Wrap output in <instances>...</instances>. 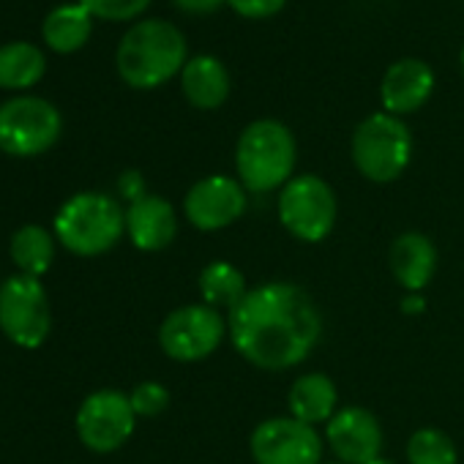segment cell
I'll return each instance as SVG.
<instances>
[{
    "label": "cell",
    "mask_w": 464,
    "mask_h": 464,
    "mask_svg": "<svg viewBox=\"0 0 464 464\" xmlns=\"http://www.w3.org/2000/svg\"><path fill=\"white\" fill-rule=\"evenodd\" d=\"M63 121L55 104L39 96H14L0 104V150L39 156L61 137Z\"/></svg>",
    "instance_id": "cell-7"
},
{
    "label": "cell",
    "mask_w": 464,
    "mask_h": 464,
    "mask_svg": "<svg viewBox=\"0 0 464 464\" xmlns=\"http://www.w3.org/2000/svg\"><path fill=\"white\" fill-rule=\"evenodd\" d=\"M131 407L137 418H156L169 407V391L161 382H140L131 393Z\"/></svg>",
    "instance_id": "cell-25"
},
{
    "label": "cell",
    "mask_w": 464,
    "mask_h": 464,
    "mask_svg": "<svg viewBox=\"0 0 464 464\" xmlns=\"http://www.w3.org/2000/svg\"><path fill=\"white\" fill-rule=\"evenodd\" d=\"M12 257L25 276H42L50 271L55 257V238L39 224H28L14 232L12 238Z\"/></svg>",
    "instance_id": "cell-22"
},
{
    "label": "cell",
    "mask_w": 464,
    "mask_h": 464,
    "mask_svg": "<svg viewBox=\"0 0 464 464\" xmlns=\"http://www.w3.org/2000/svg\"><path fill=\"white\" fill-rule=\"evenodd\" d=\"M118 191H121L129 202H134V199H140V197L148 194V191H145V180H142V175H140L137 169H126V172L118 178Z\"/></svg>",
    "instance_id": "cell-28"
},
{
    "label": "cell",
    "mask_w": 464,
    "mask_h": 464,
    "mask_svg": "<svg viewBox=\"0 0 464 464\" xmlns=\"http://www.w3.org/2000/svg\"><path fill=\"white\" fill-rule=\"evenodd\" d=\"M126 232V213L110 194L82 191L63 202L55 216L58 241L80 257L110 252Z\"/></svg>",
    "instance_id": "cell-4"
},
{
    "label": "cell",
    "mask_w": 464,
    "mask_h": 464,
    "mask_svg": "<svg viewBox=\"0 0 464 464\" xmlns=\"http://www.w3.org/2000/svg\"><path fill=\"white\" fill-rule=\"evenodd\" d=\"M183 99L194 110H218L232 91L227 66L216 55H191L180 72Z\"/></svg>",
    "instance_id": "cell-16"
},
{
    "label": "cell",
    "mask_w": 464,
    "mask_h": 464,
    "mask_svg": "<svg viewBox=\"0 0 464 464\" xmlns=\"http://www.w3.org/2000/svg\"><path fill=\"white\" fill-rule=\"evenodd\" d=\"M423 309H426V301H423L420 293H407V295L401 298V312H404V314H420Z\"/></svg>",
    "instance_id": "cell-29"
},
{
    "label": "cell",
    "mask_w": 464,
    "mask_h": 464,
    "mask_svg": "<svg viewBox=\"0 0 464 464\" xmlns=\"http://www.w3.org/2000/svg\"><path fill=\"white\" fill-rule=\"evenodd\" d=\"M126 232L140 252H161L178 236L175 208L156 194H145L129 202L126 210Z\"/></svg>",
    "instance_id": "cell-15"
},
{
    "label": "cell",
    "mask_w": 464,
    "mask_h": 464,
    "mask_svg": "<svg viewBox=\"0 0 464 464\" xmlns=\"http://www.w3.org/2000/svg\"><path fill=\"white\" fill-rule=\"evenodd\" d=\"M199 295H202V304L213 306V309H227L232 312L244 295L249 293L246 287V276L227 260H216V263H208L202 271H199Z\"/></svg>",
    "instance_id": "cell-20"
},
{
    "label": "cell",
    "mask_w": 464,
    "mask_h": 464,
    "mask_svg": "<svg viewBox=\"0 0 464 464\" xmlns=\"http://www.w3.org/2000/svg\"><path fill=\"white\" fill-rule=\"evenodd\" d=\"M0 328L20 347H39L50 336V298L36 276H12L0 287Z\"/></svg>",
    "instance_id": "cell-9"
},
{
    "label": "cell",
    "mask_w": 464,
    "mask_h": 464,
    "mask_svg": "<svg viewBox=\"0 0 464 464\" xmlns=\"http://www.w3.org/2000/svg\"><path fill=\"white\" fill-rule=\"evenodd\" d=\"M369 464H393L391 459H385V456H377L374 461H369Z\"/></svg>",
    "instance_id": "cell-30"
},
{
    "label": "cell",
    "mask_w": 464,
    "mask_h": 464,
    "mask_svg": "<svg viewBox=\"0 0 464 464\" xmlns=\"http://www.w3.org/2000/svg\"><path fill=\"white\" fill-rule=\"evenodd\" d=\"M336 385L331 382V377L312 372V374H301L287 396L290 404V415L314 426V423H328L336 415Z\"/></svg>",
    "instance_id": "cell-18"
},
{
    "label": "cell",
    "mask_w": 464,
    "mask_h": 464,
    "mask_svg": "<svg viewBox=\"0 0 464 464\" xmlns=\"http://www.w3.org/2000/svg\"><path fill=\"white\" fill-rule=\"evenodd\" d=\"M298 145L287 123L276 118L252 121L236 145V172L246 191L268 194L293 180Z\"/></svg>",
    "instance_id": "cell-3"
},
{
    "label": "cell",
    "mask_w": 464,
    "mask_h": 464,
    "mask_svg": "<svg viewBox=\"0 0 464 464\" xmlns=\"http://www.w3.org/2000/svg\"><path fill=\"white\" fill-rule=\"evenodd\" d=\"M434 72L426 61L418 58H401L391 63L380 80V102L382 112H391L396 118L418 112L434 93Z\"/></svg>",
    "instance_id": "cell-14"
},
{
    "label": "cell",
    "mask_w": 464,
    "mask_h": 464,
    "mask_svg": "<svg viewBox=\"0 0 464 464\" xmlns=\"http://www.w3.org/2000/svg\"><path fill=\"white\" fill-rule=\"evenodd\" d=\"M459 69H461V74H464V47H461V55H459Z\"/></svg>",
    "instance_id": "cell-31"
},
{
    "label": "cell",
    "mask_w": 464,
    "mask_h": 464,
    "mask_svg": "<svg viewBox=\"0 0 464 464\" xmlns=\"http://www.w3.org/2000/svg\"><path fill=\"white\" fill-rule=\"evenodd\" d=\"M252 459L257 464H320L323 440L314 426L298 418H268L263 420L249 440Z\"/></svg>",
    "instance_id": "cell-11"
},
{
    "label": "cell",
    "mask_w": 464,
    "mask_h": 464,
    "mask_svg": "<svg viewBox=\"0 0 464 464\" xmlns=\"http://www.w3.org/2000/svg\"><path fill=\"white\" fill-rule=\"evenodd\" d=\"M224 4L244 20H271L285 12L287 0H224Z\"/></svg>",
    "instance_id": "cell-26"
},
{
    "label": "cell",
    "mask_w": 464,
    "mask_h": 464,
    "mask_svg": "<svg viewBox=\"0 0 464 464\" xmlns=\"http://www.w3.org/2000/svg\"><path fill=\"white\" fill-rule=\"evenodd\" d=\"M229 339L249 363L285 372L304 363L323 336V314L312 295L293 282L249 287L227 317Z\"/></svg>",
    "instance_id": "cell-1"
},
{
    "label": "cell",
    "mask_w": 464,
    "mask_h": 464,
    "mask_svg": "<svg viewBox=\"0 0 464 464\" xmlns=\"http://www.w3.org/2000/svg\"><path fill=\"white\" fill-rule=\"evenodd\" d=\"M93 17L107 20V23H129L145 14L150 0H77Z\"/></svg>",
    "instance_id": "cell-24"
},
{
    "label": "cell",
    "mask_w": 464,
    "mask_h": 464,
    "mask_svg": "<svg viewBox=\"0 0 464 464\" xmlns=\"http://www.w3.org/2000/svg\"><path fill=\"white\" fill-rule=\"evenodd\" d=\"M188 61V44L178 25L148 17L134 23L115 53V69L129 88L153 91L180 77Z\"/></svg>",
    "instance_id": "cell-2"
},
{
    "label": "cell",
    "mask_w": 464,
    "mask_h": 464,
    "mask_svg": "<svg viewBox=\"0 0 464 464\" xmlns=\"http://www.w3.org/2000/svg\"><path fill=\"white\" fill-rule=\"evenodd\" d=\"M325 437L342 464H369L382 456V426L363 407L339 410L328 420Z\"/></svg>",
    "instance_id": "cell-13"
},
{
    "label": "cell",
    "mask_w": 464,
    "mask_h": 464,
    "mask_svg": "<svg viewBox=\"0 0 464 464\" xmlns=\"http://www.w3.org/2000/svg\"><path fill=\"white\" fill-rule=\"evenodd\" d=\"M227 334L229 328L218 309L208 304H188L164 317L159 328V344L167 358L194 363L213 355Z\"/></svg>",
    "instance_id": "cell-8"
},
{
    "label": "cell",
    "mask_w": 464,
    "mask_h": 464,
    "mask_svg": "<svg viewBox=\"0 0 464 464\" xmlns=\"http://www.w3.org/2000/svg\"><path fill=\"white\" fill-rule=\"evenodd\" d=\"M246 210V188L238 178L229 175H208L197 180L186 199L183 213L191 227L202 232H216L229 224H236Z\"/></svg>",
    "instance_id": "cell-12"
},
{
    "label": "cell",
    "mask_w": 464,
    "mask_h": 464,
    "mask_svg": "<svg viewBox=\"0 0 464 464\" xmlns=\"http://www.w3.org/2000/svg\"><path fill=\"white\" fill-rule=\"evenodd\" d=\"M279 221L293 238L320 244L336 224V194L320 175H295L279 191Z\"/></svg>",
    "instance_id": "cell-6"
},
{
    "label": "cell",
    "mask_w": 464,
    "mask_h": 464,
    "mask_svg": "<svg viewBox=\"0 0 464 464\" xmlns=\"http://www.w3.org/2000/svg\"><path fill=\"white\" fill-rule=\"evenodd\" d=\"M391 271L407 293H420L437 271L434 244L420 232H404L391 244Z\"/></svg>",
    "instance_id": "cell-17"
},
{
    "label": "cell",
    "mask_w": 464,
    "mask_h": 464,
    "mask_svg": "<svg viewBox=\"0 0 464 464\" xmlns=\"http://www.w3.org/2000/svg\"><path fill=\"white\" fill-rule=\"evenodd\" d=\"M137 412L121 391L104 388L91 393L77 410V434L96 453L118 450L134 434Z\"/></svg>",
    "instance_id": "cell-10"
},
{
    "label": "cell",
    "mask_w": 464,
    "mask_h": 464,
    "mask_svg": "<svg viewBox=\"0 0 464 464\" xmlns=\"http://www.w3.org/2000/svg\"><path fill=\"white\" fill-rule=\"evenodd\" d=\"M331 464H342V461H331Z\"/></svg>",
    "instance_id": "cell-32"
},
{
    "label": "cell",
    "mask_w": 464,
    "mask_h": 464,
    "mask_svg": "<svg viewBox=\"0 0 464 464\" xmlns=\"http://www.w3.org/2000/svg\"><path fill=\"white\" fill-rule=\"evenodd\" d=\"M47 61L44 53L31 42L0 44V88L20 91L31 88L44 77Z\"/></svg>",
    "instance_id": "cell-21"
},
{
    "label": "cell",
    "mask_w": 464,
    "mask_h": 464,
    "mask_svg": "<svg viewBox=\"0 0 464 464\" xmlns=\"http://www.w3.org/2000/svg\"><path fill=\"white\" fill-rule=\"evenodd\" d=\"M353 164L372 183H393L412 159V134L407 123L391 112L366 115L350 142Z\"/></svg>",
    "instance_id": "cell-5"
},
{
    "label": "cell",
    "mask_w": 464,
    "mask_h": 464,
    "mask_svg": "<svg viewBox=\"0 0 464 464\" xmlns=\"http://www.w3.org/2000/svg\"><path fill=\"white\" fill-rule=\"evenodd\" d=\"M410 464H456L459 453L453 440L440 429H418L407 442Z\"/></svg>",
    "instance_id": "cell-23"
},
{
    "label": "cell",
    "mask_w": 464,
    "mask_h": 464,
    "mask_svg": "<svg viewBox=\"0 0 464 464\" xmlns=\"http://www.w3.org/2000/svg\"><path fill=\"white\" fill-rule=\"evenodd\" d=\"M42 34L55 53H77L93 34V14L82 4H63L44 17Z\"/></svg>",
    "instance_id": "cell-19"
},
{
    "label": "cell",
    "mask_w": 464,
    "mask_h": 464,
    "mask_svg": "<svg viewBox=\"0 0 464 464\" xmlns=\"http://www.w3.org/2000/svg\"><path fill=\"white\" fill-rule=\"evenodd\" d=\"M172 6L178 12L188 14V17H210L227 4H224V0H172Z\"/></svg>",
    "instance_id": "cell-27"
}]
</instances>
